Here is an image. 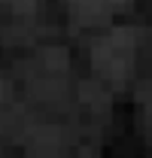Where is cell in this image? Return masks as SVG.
Wrapping results in <instances>:
<instances>
[{"instance_id": "6da1fadb", "label": "cell", "mask_w": 152, "mask_h": 158, "mask_svg": "<svg viewBox=\"0 0 152 158\" xmlns=\"http://www.w3.org/2000/svg\"><path fill=\"white\" fill-rule=\"evenodd\" d=\"M149 122H152V118H149ZM149 146H152V137H149ZM149 158H152V152H149Z\"/></svg>"}]
</instances>
